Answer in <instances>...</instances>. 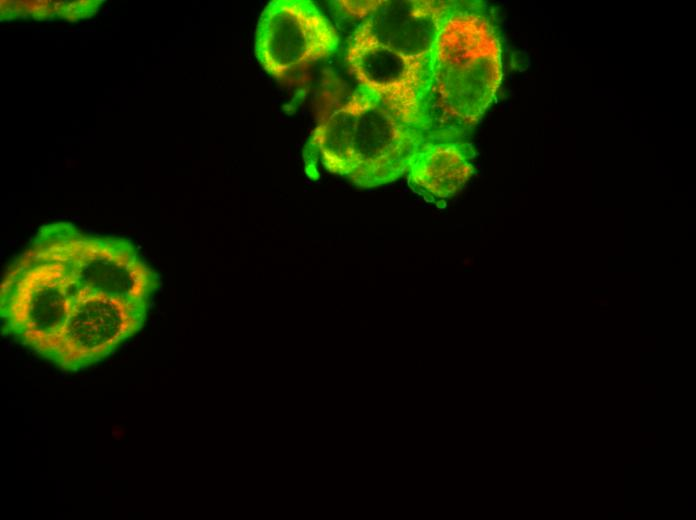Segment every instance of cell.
<instances>
[{
  "label": "cell",
  "mask_w": 696,
  "mask_h": 520,
  "mask_svg": "<svg viewBox=\"0 0 696 520\" xmlns=\"http://www.w3.org/2000/svg\"><path fill=\"white\" fill-rule=\"evenodd\" d=\"M503 77L500 38L478 8L459 5L429 54L428 141H457L493 102Z\"/></svg>",
  "instance_id": "1"
},
{
  "label": "cell",
  "mask_w": 696,
  "mask_h": 520,
  "mask_svg": "<svg viewBox=\"0 0 696 520\" xmlns=\"http://www.w3.org/2000/svg\"><path fill=\"white\" fill-rule=\"evenodd\" d=\"M425 134L402 122L373 91L351 93L312 131L304 148L305 170L317 179V162L361 188H375L406 174Z\"/></svg>",
  "instance_id": "2"
},
{
  "label": "cell",
  "mask_w": 696,
  "mask_h": 520,
  "mask_svg": "<svg viewBox=\"0 0 696 520\" xmlns=\"http://www.w3.org/2000/svg\"><path fill=\"white\" fill-rule=\"evenodd\" d=\"M82 288L63 263L29 246L7 269L1 283L3 331L51 360Z\"/></svg>",
  "instance_id": "3"
},
{
  "label": "cell",
  "mask_w": 696,
  "mask_h": 520,
  "mask_svg": "<svg viewBox=\"0 0 696 520\" xmlns=\"http://www.w3.org/2000/svg\"><path fill=\"white\" fill-rule=\"evenodd\" d=\"M30 246L63 263L83 288L148 304L160 279L127 239L89 235L68 222L40 228Z\"/></svg>",
  "instance_id": "4"
},
{
  "label": "cell",
  "mask_w": 696,
  "mask_h": 520,
  "mask_svg": "<svg viewBox=\"0 0 696 520\" xmlns=\"http://www.w3.org/2000/svg\"><path fill=\"white\" fill-rule=\"evenodd\" d=\"M339 34L310 0H272L263 9L255 31L254 52L262 68L283 79L331 56Z\"/></svg>",
  "instance_id": "5"
},
{
  "label": "cell",
  "mask_w": 696,
  "mask_h": 520,
  "mask_svg": "<svg viewBox=\"0 0 696 520\" xmlns=\"http://www.w3.org/2000/svg\"><path fill=\"white\" fill-rule=\"evenodd\" d=\"M345 61L358 86L376 93L402 122L426 136L429 59L389 48L361 22L349 39Z\"/></svg>",
  "instance_id": "6"
},
{
  "label": "cell",
  "mask_w": 696,
  "mask_h": 520,
  "mask_svg": "<svg viewBox=\"0 0 696 520\" xmlns=\"http://www.w3.org/2000/svg\"><path fill=\"white\" fill-rule=\"evenodd\" d=\"M148 307L82 288L50 361L75 372L104 360L142 329Z\"/></svg>",
  "instance_id": "7"
},
{
  "label": "cell",
  "mask_w": 696,
  "mask_h": 520,
  "mask_svg": "<svg viewBox=\"0 0 696 520\" xmlns=\"http://www.w3.org/2000/svg\"><path fill=\"white\" fill-rule=\"evenodd\" d=\"M459 5L443 0H382L361 22L389 48L408 57L429 59L442 24Z\"/></svg>",
  "instance_id": "8"
},
{
  "label": "cell",
  "mask_w": 696,
  "mask_h": 520,
  "mask_svg": "<svg viewBox=\"0 0 696 520\" xmlns=\"http://www.w3.org/2000/svg\"><path fill=\"white\" fill-rule=\"evenodd\" d=\"M473 157L472 147L463 141H426L409 161L408 185L430 201L451 198L475 173Z\"/></svg>",
  "instance_id": "9"
},
{
  "label": "cell",
  "mask_w": 696,
  "mask_h": 520,
  "mask_svg": "<svg viewBox=\"0 0 696 520\" xmlns=\"http://www.w3.org/2000/svg\"><path fill=\"white\" fill-rule=\"evenodd\" d=\"M335 5L346 15L364 20L382 3L381 1H335Z\"/></svg>",
  "instance_id": "10"
}]
</instances>
